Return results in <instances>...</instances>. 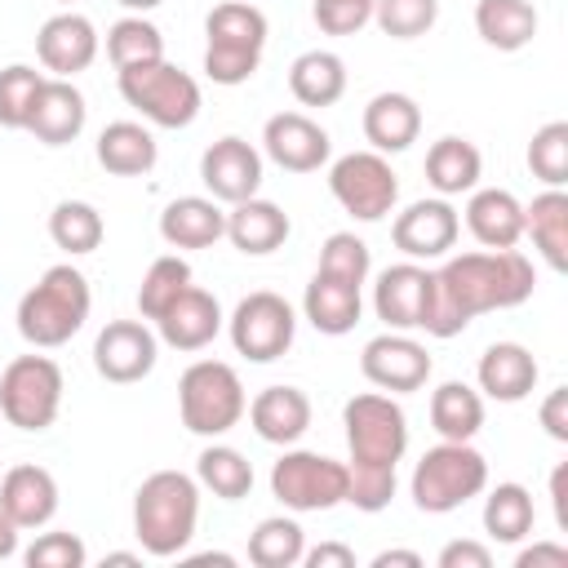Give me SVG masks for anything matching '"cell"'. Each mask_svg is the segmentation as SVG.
Returning <instances> with one entry per match:
<instances>
[{
	"label": "cell",
	"instance_id": "37",
	"mask_svg": "<svg viewBox=\"0 0 568 568\" xmlns=\"http://www.w3.org/2000/svg\"><path fill=\"white\" fill-rule=\"evenodd\" d=\"M195 484L209 488V493L222 497V501H240V497H248V488H253V466H248V457H244L240 448H231V444H209V448L195 457Z\"/></svg>",
	"mask_w": 568,
	"mask_h": 568
},
{
	"label": "cell",
	"instance_id": "3",
	"mask_svg": "<svg viewBox=\"0 0 568 568\" xmlns=\"http://www.w3.org/2000/svg\"><path fill=\"white\" fill-rule=\"evenodd\" d=\"M200 524V484L186 470H155L133 493V532L146 555L173 559L191 546Z\"/></svg>",
	"mask_w": 568,
	"mask_h": 568
},
{
	"label": "cell",
	"instance_id": "17",
	"mask_svg": "<svg viewBox=\"0 0 568 568\" xmlns=\"http://www.w3.org/2000/svg\"><path fill=\"white\" fill-rule=\"evenodd\" d=\"M430 297H435V280L426 266L417 262H399V266H386L373 284V311L386 328H422L426 315H430Z\"/></svg>",
	"mask_w": 568,
	"mask_h": 568
},
{
	"label": "cell",
	"instance_id": "13",
	"mask_svg": "<svg viewBox=\"0 0 568 568\" xmlns=\"http://www.w3.org/2000/svg\"><path fill=\"white\" fill-rule=\"evenodd\" d=\"M359 373L386 395H408V390H422L430 382V355L417 337H408L399 328H386L373 342H364Z\"/></svg>",
	"mask_w": 568,
	"mask_h": 568
},
{
	"label": "cell",
	"instance_id": "2",
	"mask_svg": "<svg viewBox=\"0 0 568 568\" xmlns=\"http://www.w3.org/2000/svg\"><path fill=\"white\" fill-rule=\"evenodd\" d=\"M342 426H346V444H351L346 501L364 515H377L395 497V466L408 448V417L386 390H364V395L346 399Z\"/></svg>",
	"mask_w": 568,
	"mask_h": 568
},
{
	"label": "cell",
	"instance_id": "39",
	"mask_svg": "<svg viewBox=\"0 0 568 568\" xmlns=\"http://www.w3.org/2000/svg\"><path fill=\"white\" fill-rule=\"evenodd\" d=\"M102 235H106V222H102V213L93 204H84V200L53 204V213H49V240L62 253H71V257L93 253L102 244Z\"/></svg>",
	"mask_w": 568,
	"mask_h": 568
},
{
	"label": "cell",
	"instance_id": "24",
	"mask_svg": "<svg viewBox=\"0 0 568 568\" xmlns=\"http://www.w3.org/2000/svg\"><path fill=\"white\" fill-rule=\"evenodd\" d=\"M248 426L257 430V439L266 444H297L311 430V399L297 386H266L253 395V404L244 408Z\"/></svg>",
	"mask_w": 568,
	"mask_h": 568
},
{
	"label": "cell",
	"instance_id": "14",
	"mask_svg": "<svg viewBox=\"0 0 568 568\" xmlns=\"http://www.w3.org/2000/svg\"><path fill=\"white\" fill-rule=\"evenodd\" d=\"M155 359H160V337L142 320H111L93 342V368L115 386L151 377Z\"/></svg>",
	"mask_w": 568,
	"mask_h": 568
},
{
	"label": "cell",
	"instance_id": "47",
	"mask_svg": "<svg viewBox=\"0 0 568 568\" xmlns=\"http://www.w3.org/2000/svg\"><path fill=\"white\" fill-rule=\"evenodd\" d=\"M311 13L324 36H355L373 22V0H311Z\"/></svg>",
	"mask_w": 568,
	"mask_h": 568
},
{
	"label": "cell",
	"instance_id": "55",
	"mask_svg": "<svg viewBox=\"0 0 568 568\" xmlns=\"http://www.w3.org/2000/svg\"><path fill=\"white\" fill-rule=\"evenodd\" d=\"M115 4H124V9H133V13H151V9H160L164 0H115Z\"/></svg>",
	"mask_w": 568,
	"mask_h": 568
},
{
	"label": "cell",
	"instance_id": "30",
	"mask_svg": "<svg viewBox=\"0 0 568 568\" xmlns=\"http://www.w3.org/2000/svg\"><path fill=\"white\" fill-rule=\"evenodd\" d=\"M155 160H160V146L151 129L138 120H111L98 133V164L115 178H142L155 169Z\"/></svg>",
	"mask_w": 568,
	"mask_h": 568
},
{
	"label": "cell",
	"instance_id": "38",
	"mask_svg": "<svg viewBox=\"0 0 568 568\" xmlns=\"http://www.w3.org/2000/svg\"><path fill=\"white\" fill-rule=\"evenodd\" d=\"M302 550H306V532L288 515H271L248 532V564L257 568H293L302 564Z\"/></svg>",
	"mask_w": 568,
	"mask_h": 568
},
{
	"label": "cell",
	"instance_id": "21",
	"mask_svg": "<svg viewBox=\"0 0 568 568\" xmlns=\"http://www.w3.org/2000/svg\"><path fill=\"white\" fill-rule=\"evenodd\" d=\"M222 324H226V320H222L217 297L204 293V288H195V284H186L182 297L155 320L160 342L173 346V351H204V346L222 333Z\"/></svg>",
	"mask_w": 568,
	"mask_h": 568
},
{
	"label": "cell",
	"instance_id": "27",
	"mask_svg": "<svg viewBox=\"0 0 568 568\" xmlns=\"http://www.w3.org/2000/svg\"><path fill=\"white\" fill-rule=\"evenodd\" d=\"M364 138L373 151L382 155H395V151H408L422 133V106L408 98V93H377L368 106H364Z\"/></svg>",
	"mask_w": 568,
	"mask_h": 568
},
{
	"label": "cell",
	"instance_id": "12",
	"mask_svg": "<svg viewBox=\"0 0 568 568\" xmlns=\"http://www.w3.org/2000/svg\"><path fill=\"white\" fill-rule=\"evenodd\" d=\"M226 333H231V346H235L244 359L271 364V359H280V355L293 346V337H297V315H293V306H288L280 293L257 288V293L240 297V306H235L231 320H226Z\"/></svg>",
	"mask_w": 568,
	"mask_h": 568
},
{
	"label": "cell",
	"instance_id": "53",
	"mask_svg": "<svg viewBox=\"0 0 568 568\" xmlns=\"http://www.w3.org/2000/svg\"><path fill=\"white\" fill-rule=\"evenodd\" d=\"M18 532H22V528L0 510V559H13V555H18Z\"/></svg>",
	"mask_w": 568,
	"mask_h": 568
},
{
	"label": "cell",
	"instance_id": "43",
	"mask_svg": "<svg viewBox=\"0 0 568 568\" xmlns=\"http://www.w3.org/2000/svg\"><path fill=\"white\" fill-rule=\"evenodd\" d=\"M528 169L546 186H564L568 182V120H550V124H541L532 133V142H528Z\"/></svg>",
	"mask_w": 568,
	"mask_h": 568
},
{
	"label": "cell",
	"instance_id": "33",
	"mask_svg": "<svg viewBox=\"0 0 568 568\" xmlns=\"http://www.w3.org/2000/svg\"><path fill=\"white\" fill-rule=\"evenodd\" d=\"M479 173H484V155H479L475 142L453 138V133L439 138V142H430V151H426V182H430L444 200L475 191V186H479Z\"/></svg>",
	"mask_w": 568,
	"mask_h": 568
},
{
	"label": "cell",
	"instance_id": "28",
	"mask_svg": "<svg viewBox=\"0 0 568 568\" xmlns=\"http://www.w3.org/2000/svg\"><path fill=\"white\" fill-rule=\"evenodd\" d=\"M288 231H293L288 213H284L280 204H271V200H257V195L231 204V213H226V240H231L240 253H248V257L275 253V248L288 240Z\"/></svg>",
	"mask_w": 568,
	"mask_h": 568
},
{
	"label": "cell",
	"instance_id": "5",
	"mask_svg": "<svg viewBox=\"0 0 568 568\" xmlns=\"http://www.w3.org/2000/svg\"><path fill=\"white\" fill-rule=\"evenodd\" d=\"M266 53V13L248 0H222L204 18V75L213 84H244Z\"/></svg>",
	"mask_w": 568,
	"mask_h": 568
},
{
	"label": "cell",
	"instance_id": "4",
	"mask_svg": "<svg viewBox=\"0 0 568 568\" xmlns=\"http://www.w3.org/2000/svg\"><path fill=\"white\" fill-rule=\"evenodd\" d=\"M89 306H93V293H89L84 271H75L71 262H58V266H49L22 293V302H18V333L36 351L67 346L84 328Z\"/></svg>",
	"mask_w": 568,
	"mask_h": 568
},
{
	"label": "cell",
	"instance_id": "40",
	"mask_svg": "<svg viewBox=\"0 0 568 568\" xmlns=\"http://www.w3.org/2000/svg\"><path fill=\"white\" fill-rule=\"evenodd\" d=\"M106 58L115 62V71L142 67V62H160L164 58V36L142 13H129V18L111 22V31H106Z\"/></svg>",
	"mask_w": 568,
	"mask_h": 568
},
{
	"label": "cell",
	"instance_id": "48",
	"mask_svg": "<svg viewBox=\"0 0 568 568\" xmlns=\"http://www.w3.org/2000/svg\"><path fill=\"white\" fill-rule=\"evenodd\" d=\"M439 568H493V550L484 541H448L439 550Z\"/></svg>",
	"mask_w": 568,
	"mask_h": 568
},
{
	"label": "cell",
	"instance_id": "31",
	"mask_svg": "<svg viewBox=\"0 0 568 568\" xmlns=\"http://www.w3.org/2000/svg\"><path fill=\"white\" fill-rule=\"evenodd\" d=\"M524 235L546 257L550 271H568V195L564 186H546L524 204Z\"/></svg>",
	"mask_w": 568,
	"mask_h": 568
},
{
	"label": "cell",
	"instance_id": "1",
	"mask_svg": "<svg viewBox=\"0 0 568 568\" xmlns=\"http://www.w3.org/2000/svg\"><path fill=\"white\" fill-rule=\"evenodd\" d=\"M435 297L426 315L430 337H457L475 315L484 311H510L532 297L537 275L532 262L519 248H479V253H457L439 271H430Z\"/></svg>",
	"mask_w": 568,
	"mask_h": 568
},
{
	"label": "cell",
	"instance_id": "36",
	"mask_svg": "<svg viewBox=\"0 0 568 568\" xmlns=\"http://www.w3.org/2000/svg\"><path fill=\"white\" fill-rule=\"evenodd\" d=\"M532 519H537V506L524 484H497L484 497V532L493 541H506V546L524 541L532 532Z\"/></svg>",
	"mask_w": 568,
	"mask_h": 568
},
{
	"label": "cell",
	"instance_id": "18",
	"mask_svg": "<svg viewBox=\"0 0 568 568\" xmlns=\"http://www.w3.org/2000/svg\"><path fill=\"white\" fill-rule=\"evenodd\" d=\"M36 58L58 80H71V75L89 71L93 58H98V27L84 13L62 9V13H53V18L40 22V31H36Z\"/></svg>",
	"mask_w": 568,
	"mask_h": 568
},
{
	"label": "cell",
	"instance_id": "6",
	"mask_svg": "<svg viewBox=\"0 0 568 568\" xmlns=\"http://www.w3.org/2000/svg\"><path fill=\"white\" fill-rule=\"evenodd\" d=\"M413 501L426 515H448L488 488V462L470 439H439L413 466Z\"/></svg>",
	"mask_w": 568,
	"mask_h": 568
},
{
	"label": "cell",
	"instance_id": "44",
	"mask_svg": "<svg viewBox=\"0 0 568 568\" xmlns=\"http://www.w3.org/2000/svg\"><path fill=\"white\" fill-rule=\"evenodd\" d=\"M315 271L337 275V280L364 288V280H368V271H373V253H368V244H364L355 231H333V235L324 240V248H320V266H315Z\"/></svg>",
	"mask_w": 568,
	"mask_h": 568
},
{
	"label": "cell",
	"instance_id": "58",
	"mask_svg": "<svg viewBox=\"0 0 568 568\" xmlns=\"http://www.w3.org/2000/svg\"><path fill=\"white\" fill-rule=\"evenodd\" d=\"M62 4H71V0H62Z\"/></svg>",
	"mask_w": 568,
	"mask_h": 568
},
{
	"label": "cell",
	"instance_id": "26",
	"mask_svg": "<svg viewBox=\"0 0 568 568\" xmlns=\"http://www.w3.org/2000/svg\"><path fill=\"white\" fill-rule=\"evenodd\" d=\"M466 226L484 248H515L524 240V204L506 186H475L466 204Z\"/></svg>",
	"mask_w": 568,
	"mask_h": 568
},
{
	"label": "cell",
	"instance_id": "8",
	"mask_svg": "<svg viewBox=\"0 0 568 568\" xmlns=\"http://www.w3.org/2000/svg\"><path fill=\"white\" fill-rule=\"evenodd\" d=\"M120 75V98L142 111V120H151L155 129H186L200 115V84L195 75H186L173 62H142V67H124Z\"/></svg>",
	"mask_w": 568,
	"mask_h": 568
},
{
	"label": "cell",
	"instance_id": "57",
	"mask_svg": "<svg viewBox=\"0 0 568 568\" xmlns=\"http://www.w3.org/2000/svg\"><path fill=\"white\" fill-rule=\"evenodd\" d=\"M106 564H138V555H129V550H115V555H106Z\"/></svg>",
	"mask_w": 568,
	"mask_h": 568
},
{
	"label": "cell",
	"instance_id": "34",
	"mask_svg": "<svg viewBox=\"0 0 568 568\" xmlns=\"http://www.w3.org/2000/svg\"><path fill=\"white\" fill-rule=\"evenodd\" d=\"M475 31L484 44L515 53V49L532 44V36H537V9L528 0H479L475 4Z\"/></svg>",
	"mask_w": 568,
	"mask_h": 568
},
{
	"label": "cell",
	"instance_id": "19",
	"mask_svg": "<svg viewBox=\"0 0 568 568\" xmlns=\"http://www.w3.org/2000/svg\"><path fill=\"white\" fill-rule=\"evenodd\" d=\"M262 151L284 169V173H315L320 164H328L333 155V142L328 133L302 115V111H280L266 120L262 129Z\"/></svg>",
	"mask_w": 568,
	"mask_h": 568
},
{
	"label": "cell",
	"instance_id": "29",
	"mask_svg": "<svg viewBox=\"0 0 568 568\" xmlns=\"http://www.w3.org/2000/svg\"><path fill=\"white\" fill-rule=\"evenodd\" d=\"M359 311H364V297H359V284H346L337 275H324L315 271L306 293H302V315L324 333V337H342L359 324Z\"/></svg>",
	"mask_w": 568,
	"mask_h": 568
},
{
	"label": "cell",
	"instance_id": "15",
	"mask_svg": "<svg viewBox=\"0 0 568 568\" xmlns=\"http://www.w3.org/2000/svg\"><path fill=\"white\" fill-rule=\"evenodd\" d=\"M200 182L209 186V195L217 204H240L253 200L262 186V151L235 133L217 138L204 155H200Z\"/></svg>",
	"mask_w": 568,
	"mask_h": 568
},
{
	"label": "cell",
	"instance_id": "9",
	"mask_svg": "<svg viewBox=\"0 0 568 568\" xmlns=\"http://www.w3.org/2000/svg\"><path fill=\"white\" fill-rule=\"evenodd\" d=\"M62 408V368L49 355H18L0 373V417L18 430H49Z\"/></svg>",
	"mask_w": 568,
	"mask_h": 568
},
{
	"label": "cell",
	"instance_id": "10",
	"mask_svg": "<svg viewBox=\"0 0 568 568\" xmlns=\"http://www.w3.org/2000/svg\"><path fill=\"white\" fill-rule=\"evenodd\" d=\"M346 488H351L346 462H333V457L311 453V448H288L271 466V493L297 515H315V510L342 506Z\"/></svg>",
	"mask_w": 568,
	"mask_h": 568
},
{
	"label": "cell",
	"instance_id": "46",
	"mask_svg": "<svg viewBox=\"0 0 568 568\" xmlns=\"http://www.w3.org/2000/svg\"><path fill=\"white\" fill-rule=\"evenodd\" d=\"M27 568H84L89 550L75 532H40L27 550H22Z\"/></svg>",
	"mask_w": 568,
	"mask_h": 568
},
{
	"label": "cell",
	"instance_id": "42",
	"mask_svg": "<svg viewBox=\"0 0 568 568\" xmlns=\"http://www.w3.org/2000/svg\"><path fill=\"white\" fill-rule=\"evenodd\" d=\"M44 80H49V75L36 71V67H27V62H13V67L0 71V124H4V129H27L31 106H36V98H40Z\"/></svg>",
	"mask_w": 568,
	"mask_h": 568
},
{
	"label": "cell",
	"instance_id": "56",
	"mask_svg": "<svg viewBox=\"0 0 568 568\" xmlns=\"http://www.w3.org/2000/svg\"><path fill=\"white\" fill-rule=\"evenodd\" d=\"M191 564H217V568H231L235 559H231V555H191Z\"/></svg>",
	"mask_w": 568,
	"mask_h": 568
},
{
	"label": "cell",
	"instance_id": "22",
	"mask_svg": "<svg viewBox=\"0 0 568 568\" xmlns=\"http://www.w3.org/2000/svg\"><path fill=\"white\" fill-rule=\"evenodd\" d=\"M84 120H89L84 93L71 80L49 75L40 98H36V106H31L27 133H36V142H44V146H67V142H75L84 133Z\"/></svg>",
	"mask_w": 568,
	"mask_h": 568
},
{
	"label": "cell",
	"instance_id": "52",
	"mask_svg": "<svg viewBox=\"0 0 568 568\" xmlns=\"http://www.w3.org/2000/svg\"><path fill=\"white\" fill-rule=\"evenodd\" d=\"M564 475H568V466H555V475H550V501H555V524L559 528H568V493H564Z\"/></svg>",
	"mask_w": 568,
	"mask_h": 568
},
{
	"label": "cell",
	"instance_id": "16",
	"mask_svg": "<svg viewBox=\"0 0 568 568\" xmlns=\"http://www.w3.org/2000/svg\"><path fill=\"white\" fill-rule=\"evenodd\" d=\"M462 235V217L457 209L439 195V200H413L404 213H395L390 222V240L404 257L413 262H430V257H448V248L457 244Z\"/></svg>",
	"mask_w": 568,
	"mask_h": 568
},
{
	"label": "cell",
	"instance_id": "25",
	"mask_svg": "<svg viewBox=\"0 0 568 568\" xmlns=\"http://www.w3.org/2000/svg\"><path fill=\"white\" fill-rule=\"evenodd\" d=\"M226 235V213L213 195H178L160 213V240L169 248H209Z\"/></svg>",
	"mask_w": 568,
	"mask_h": 568
},
{
	"label": "cell",
	"instance_id": "35",
	"mask_svg": "<svg viewBox=\"0 0 568 568\" xmlns=\"http://www.w3.org/2000/svg\"><path fill=\"white\" fill-rule=\"evenodd\" d=\"M430 426L439 439H475L484 426V399L466 382H444L430 390Z\"/></svg>",
	"mask_w": 568,
	"mask_h": 568
},
{
	"label": "cell",
	"instance_id": "7",
	"mask_svg": "<svg viewBox=\"0 0 568 568\" xmlns=\"http://www.w3.org/2000/svg\"><path fill=\"white\" fill-rule=\"evenodd\" d=\"M248 408V395H244V382L231 364L222 359H195L182 377H178V413H182V426L191 435H204V439H217L226 435L231 426H240Z\"/></svg>",
	"mask_w": 568,
	"mask_h": 568
},
{
	"label": "cell",
	"instance_id": "51",
	"mask_svg": "<svg viewBox=\"0 0 568 568\" xmlns=\"http://www.w3.org/2000/svg\"><path fill=\"white\" fill-rule=\"evenodd\" d=\"M541 564L568 568V546H559V541H537V546H528V550L515 555V568H541Z\"/></svg>",
	"mask_w": 568,
	"mask_h": 568
},
{
	"label": "cell",
	"instance_id": "23",
	"mask_svg": "<svg viewBox=\"0 0 568 568\" xmlns=\"http://www.w3.org/2000/svg\"><path fill=\"white\" fill-rule=\"evenodd\" d=\"M537 373H541V368H537L532 351L519 346V342H493V346L479 355V368H475L479 390H484L488 399H497V404H519V399H528L532 386H537Z\"/></svg>",
	"mask_w": 568,
	"mask_h": 568
},
{
	"label": "cell",
	"instance_id": "54",
	"mask_svg": "<svg viewBox=\"0 0 568 568\" xmlns=\"http://www.w3.org/2000/svg\"><path fill=\"white\" fill-rule=\"evenodd\" d=\"M390 564H404V568H422V555L417 550H382L373 559V568H390Z\"/></svg>",
	"mask_w": 568,
	"mask_h": 568
},
{
	"label": "cell",
	"instance_id": "50",
	"mask_svg": "<svg viewBox=\"0 0 568 568\" xmlns=\"http://www.w3.org/2000/svg\"><path fill=\"white\" fill-rule=\"evenodd\" d=\"M302 564L306 568H355V550L342 541H324L315 550H302Z\"/></svg>",
	"mask_w": 568,
	"mask_h": 568
},
{
	"label": "cell",
	"instance_id": "45",
	"mask_svg": "<svg viewBox=\"0 0 568 568\" xmlns=\"http://www.w3.org/2000/svg\"><path fill=\"white\" fill-rule=\"evenodd\" d=\"M439 0H373V22L390 40H417L435 27Z\"/></svg>",
	"mask_w": 568,
	"mask_h": 568
},
{
	"label": "cell",
	"instance_id": "32",
	"mask_svg": "<svg viewBox=\"0 0 568 568\" xmlns=\"http://www.w3.org/2000/svg\"><path fill=\"white\" fill-rule=\"evenodd\" d=\"M288 93L302 106H333L346 93V62L333 49H306L288 67Z\"/></svg>",
	"mask_w": 568,
	"mask_h": 568
},
{
	"label": "cell",
	"instance_id": "20",
	"mask_svg": "<svg viewBox=\"0 0 568 568\" xmlns=\"http://www.w3.org/2000/svg\"><path fill=\"white\" fill-rule=\"evenodd\" d=\"M0 510L18 528H44L58 515V479L36 462L9 466L0 475Z\"/></svg>",
	"mask_w": 568,
	"mask_h": 568
},
{
	"label": "cell",
	"instance_id": "41",
	"mask_svg": "<svg viewBox=\"0 0 568 568\" xmlns=\"http://www.w3.org/2000/svg\"><path fill=\"white\" fill-rule=\"evenodd\" d=\"M186 284H191V266H186V257H178V253L155 257V262L146 266L142 284H138V311H142V320H160V315L182 297Z\"/></svg>",
	"mask_w": 568,
	"mask_h": 568
},
{
	"label": "cell",
	"instance_id": "49",
	"mask_svg": "<svg viewBox=\"0 0 568 568\" xmlns=\"http://www.w3.org/2000/svg\"><path fill=\"white\" fill-rule=\"evenodd\" d=\"M541 426H546V435L550 439H559V444H568V386H555L546 399H541Z\"/></svg>",
	"mask_w": 568,
	"mask_h": 568
},
{
	"label": "cell",
	"instance_id": "11",
	"mask_svg": "<svg viewBox=\"0 0 568 568\" xmlns=\"http://www.w3.org/2000/svg\"><path fill=\"white\" fill-rule=\"evenodd\" d=\"M328 191L355 222H382L399 200V178L382 151H351L333 160Z\"/></svg>",
	"mask_w": 568,
	"mask_h": 568
}]
</instances>
